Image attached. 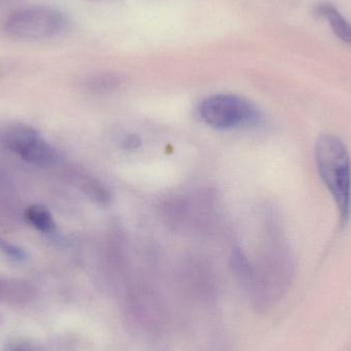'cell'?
<instances>
[{
	"label": "cell",
	"instance_id": "cell-7",
	"mask_svg": "<svg viewBox=\"0 0 351 351\" xmlns=\"http://www.w3.org/2000/svg\"><path fill=\"white\" fill-rule=\"evenodd\" d=\"M0 250L4 255L8 256L10 259L14 260V261L23 262L27 259V255L24 250L12 245V243H8L2 239H0Z\"/></svg>",
	"mask_w": 351,
	"mask_h": 351
},
{
	"label": "cell",
	"instance_id": "cell-5",
	"mask_svg": "<svg viewBox=\"0 0 351 351\" xmlns=\"http://www.w3.org/2000/svg\"><path fill=\"white\" fill-rule=\"evenodd\" d=\"M317 14L329 21L330 26L340 39L351 45V25L334 6L327 3L319 5Z\"/></svg>",
	"mask_w": 351,
	"mask_h": 351
},
{
	"label": "cell",
	"instance_id": "cell-8",
	"mask_svg": "<svg viewBox=\"0 0 351 351\" xmlns=\"http://www.w3.org/2000/svg\"><path fill=\"white\" fill-rule=\"evenodd\" d=\"M140 142L138 141L137 138L135 136H131V137H128L125 141V146L127 148H136L137 145H139Z\"/></svg>",
	"mask_w": 351,
	"mask_h": 351
},
{
	"label": "cell",
	"instance_id": "cell-4",
	"mask_svg": "<svg viewBox=\"0 0 351 351\" xmlns=\"http://www.w3.org/2000/svg\"><path fill=\"white\" fill-rule=\"evenodd\" d=\"M0 142L23 160L38 167H49L58 160L56 150L36 130L24 123H8L0 128Z\"/></svg>",
	"mask_w": 351,
	"mask_h": 351
},
{
	"label": "cell",
	"instance_id": "cell-6",
	"mask_svg": "<svg viewBox=\"0 0 351 351\" xmlns=\"http://www.w3.org/2000/svg\"><path fill=\"white\" fill-rule=\"evenodd\" d=\"M26 217L33 226L36 227L43 232L51 233L55 231V221H53L51 213L45 206H40V204L29 206L26 210Z\"/></svg>",
	"mask_w": 351,
	"mask_h": 351
},
{
	"label": "cell",
	"instance_id": "cell-3",
	"mask_svg": "<svg viewBox=\"0 0 351 351\" xmlns=\"http://www.w3.org/2000/svg\"><path fill=\"white\" fill-rule=\"evenodd\" d=\"M202 121L218 130H232L257 125L261 121L259 109L247 99L235 95L208 97L199 105Z\"/></svg>",
	"mask_w": 351,
	"mask_h": 351
},
{
	"label": "cell",
	"instance_id": "cell-1",
	"mask_svg": "<svg viewBox=\"0 0 351 351\" xmlns=\"http://www.w3.org/2000/svg\"><path fill=\"white\" fill-rule=\"evenodd\" d=\"M315 164L324 185L331 194L346 225L351 216V160L340 138L331 134L319 136L315 148Z\"/></svg>",
	"mask_w": 351,
	"mask_h": 351
},
{
	"label": "cell",
	"instance_id": "cell-2",
	"mask_svg": "<svg viewBox=\"0 0 351 351\" xmlns=\"http://www.w3.org/2000/svg\"><path fill=\"white\" fill-rule=\"evenodd\" d=\"M67 28L65 14L49 6H30L14 10L6 16L2 25L8 36L29 41L55 38Z\"/></svg>",
	"mask_w": 351,
	"mask_h": 351
},
{
	"label": "cell",
	"instance_id": "cell-9",
	"mask_svg": "<svg viewBox=\"0 0 351 351\" xmlns=\"http://www.w3.org/2000/svg\"><path fill=\"white\" fill-rule=\"evenodd\" d=\"M4 0H0V3H1V2H3Z\"/></svg>",
	"mask_w": 351,
	"mask_h": 351
}]
</instances>
